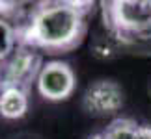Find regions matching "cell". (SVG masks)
Segmentation results:
<instances>
[{"label": "cell", "instance_id": "6da1fadb", "mask_svg": "<svg viewBox=\"0 0 151 139\" xmlns=\"http://www.w3.org/2000/svg\"><path fill=\"white\" fill-rule=\"evenodd\" d=\"M91 9L93 2H39L17 24V41L47 54L69 52L82 43Z\"/></svg>", "mask_w": 151, "mask_h": 139}, {"label": "cell", "instance_id": "7a4b0ae2", "mask_svg": "<svg viewBox=\"0 0 151 139\" xmlns=\"http://www.w3.org/2000/svg\"><path fill=\"white\" fill-rule=\"evenodd\" d=\"M103 21L116 41L129 43V37L151 30V0L103 2Z\"/></svg>", "mask_w": 151, "mask_h": 139}, {"label": "cell", "instance_id": "3957f363", "mask_svg": "<svg viewBox=\"0 0 151 139\" xmlns=\"http://www.w3.org/2000/svg\"><path fill=\"white\" fill-rule=\"evenodd\" d=\"M43 60L37 50L19 45L15 52L0 67V85H15L21 89H30L41 72Z\"/></svg>", "mask_w": 151, "mask_h": 139}, {"label": "cell", "instance_id": "277c9868", "mask_svg": "<svg viewBox=\"0 0 151 139\" xmlns=\"http://www.w3.org/2000/svg\"><path fill=\"white\" fill-rule=\"evenodd\" d=\"M77 87V76L71 65L60 60H52L43 63L41 72L36 80V89L45 100L49 102H62L67 100L75 93Z\"/></svg>", "mask_w": 151, "mask_h": 139}, {"label": "cell", "instance_id": "5b68a950", "mask_svg": "<svg viewBox=\"0 0 151 139\" xmlns=\"http://www.w3.org/2000/svg\"><path fill=\"white\" fill-rule=\"evenodd\" d=\"M123 89L114 80H97L90 84L82 96V106L90 115L106 117L123 108Z\"/></svg>", "mask_w": 151, "mask_h": 139}, {"label": "cell", "instance_id": "8992f818", "mask_svg": "<svg viewBox=\"0 0 151 139\" xmlns=\"http://www.w3.org/2000/svg\"><path fill=\"white\" fill-rule=\"evenodd\" d=\"M28 91L15 85H0V117L8 121L22 119L28 111Z\"/></svg>", "mask_w": 151, "mask_h": 139}, {"label": "cell", "instance_id": "52a82bcc", "mask_svg": "<svg viewBox=\"0 0 151 139\" xmlns=\"http://www.w3.org/2000/svg\"><path fill=\"white\" fill-rule=\"evenodd\" d=\"M17 46V26L9 19H0V63L8 60Z\"/></svg>", "mask_w": 151, "mask_h": 139}, {"label": "cell", "instance_id": "ba28073f", "mask_svg": "<svg viewBox=\"0 0 151 139\" xmlns=\"http://www.w3.org/2000/svg\"><path fill=\"white\" fill-rule=\"evenodd\" d=\"M138 126L140 124L131 117H118L106 126L103 134L106 135V139H134Z\"/></svg>", "mask_w": 151, "mask_h": 139}, {"label": "cell", "instance_id": "9c48e42d", "mask_svg": "<svg viewBox=\"0 0 151 139\" xmlns=\"http://www.w3.org/2000/svg\"><path fill=\"white\" fill-rule=\"evenodd\" d=\"M91 54L95 57H99V60H112L116 56L114 39L112 37H104V35L95 37L93 45H91Z\"/></svg>", "mask_w": 151, "mask_h": 139}, {"label": "cell", "instance_id": "30bf717a", "mask_svg": "<svg viewBox=\"0 0 151 139\" xmlns=\"http://www.w3.org/2000/svg\"><path fill=\"white\" fill-rule=\"evenodd\" d=\"M19 11V4L17 2H2L0 0V19H9Z\"/></svg>", "mask_w": 151, "mask_h": 139}, {"label": "cell", "instance_id": "8fae6325", "mask_svg": "<svg viewBox=\"0 0 151 139\" xmlns=\"http://www.w3.org/2000/svg\"><path fill=\"white\" fill-rule=\"evenodd\" d=\"M134 139H151V126L144 124V126H138V132Z\"/></svg>", "mask_w": 151, "mask_h": 139}, {"label": "cell", "instance_id": "7c38bea8", "mask_svg": "<svg viewBox=\"0 0 151 139\" xmlns=\"http://www.w3.org/2000/svg\"><path fill=\"white\" fill-rule=\"evenodd\" d=\"M88 139H106V135H104V134H93V135H90Z\"/></svg>", "mask_w": 151, "mask_h": 139}]
</instances>
